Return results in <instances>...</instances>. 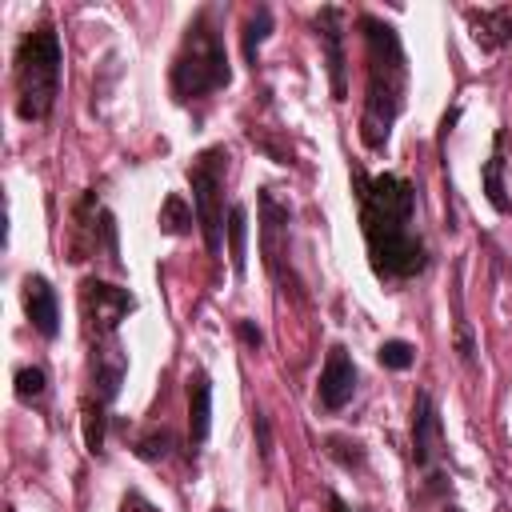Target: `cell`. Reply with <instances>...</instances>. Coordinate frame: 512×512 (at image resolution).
Returning a JSON list of instances; mask_svg holds the SVG:
<instances>
[{
	"instance_id": "1",
	"label": "cell",
	"mask_w": 512,
	"mask_h": 512,
	"mask_svg": "<svg viewBox=\"0 0 512 512\" xmlns=\"http://www.w3.org/2000/svg\"><path fill=\"white\" fill-rule=\"evenodd\" d=\"M360 232L368 244V264L380 280H412L428 268V248L416 232V188L396 172L368 176L352 168Z\"/></svg>"
},
{
	"instance_id": "2",
	"label": "cell",
	"mask_w": 512,
	"mask_h": 512,
	"mask_svg": "<svg viewBox=\"0 0 512 512\" xmlns=\"http://www.w3.org/2000/svg\"><path fill=\"white\" fill-rule=\"evenodd\" d=\"M364 32V60H368V84H364V112H360V140L368 152H384L396 116L404 112L408 96V56L400 44V32L364 12L360 16Z\"/></svg>"
},
{
	"instance_id": "3",
	"label": "cell",
	"mask_w": 512,
	"mask_h": 512,
	"mask_svg": "<svg viewBox=\"0 0 512 512\" xmlns=\"http://www.w3.org/2000/svg\"><path fill=\"white\" fill-rule=\"evenodd\" d=\"M168 84H172V100L176 104L204 100L208 92H220V88L232 84V64H228L220 32L212 28V8H200L192 16V24L184 28V40H180V48L172 56Z\"/></svg>"
},
{
	"instance_id": "4",
	"label": "cell",
	"mask_w": 512,
	"mask_h": 512,
	"mask_svg": "<svg viewBox=\"0 0 512 512\" xmlns=\"http://www.w3.org/2000/svg\"><path fill=\"white\" fill-rule=\"evenodd\" d=\"M16 116L28 124H40L52 116L56 96H60V68H64V48L52 24H36L20 36L16 56Z\"/></svg>"
},
{
	"instance_id": "5",
	"label": "cell",
	"mask_w": 512,
	"mask_h": 512,
	"mask_svg": "<svg viewBox=\"0 0 512 512\" xmlns=\"http://www.w3.org/2000/svg\"><path fill=\"white\" fill-rule=\"evenodd\" d=\"M224 172H228V148L212 144L204 148L192 164H188V184H192V208H196V224L204 236V248L212 256H220L224 248V208H220V188H224Z\"/></svg>"
},
{
	"instance_id": "6",
	"label": "cell",
	"mask_w": 512,
	"mask_h": 512,
	"mask_svg": "<svg viewBox=\"0 0 512 512\" xmlns=\"http://www.w3.org/2000/svg\"><path fill=\"white\" fill-rule=\"evenodd\" d=\"M80 308H84V320L92 328V340H112L120 320L136 308V300L128 288H116L104 280H84L80 284Z\"/></svg>"
},
{
	"instance_id": "7",
	"label": "cell",
	"mask_w": 512,
	"mask_h": 512,
	"mask_svg": "<svg viewBox=\"0 0 512 512\" xmlns=\"http://www.w3.org/2000/svg\"><path fill=\"white\" fill-rule=\"evenodd\" d=\"M288 208L272 196V188H260V248H264V264H268V272H272V280L288 292V284L296 288V280H292V272L284 268V260H288Z\"/></svg>"
},
{
	"instance_id": "8",
	"label": "cell",
	"mask_w": 512,
	"mask_h": 512,
	"mask_svg": "<svg viewBox=\"0 0 512 512\" xmlns=\"http://www.w3.org/2000/svg\"><path fill=\"white\" fill-rule=\"evenodd\" d=\"M440 452H444V424H440L436 400L420 388L412 400V460L420 472H436Z\"/></svg>"
},
{
	"instance_id": "9",
	"label": "cell",
	"mask_w": 512,
	"mask_h": 512,
	"mask_svg": "<svg viewBox=\"0 0 512 512\" xmlns=\"http://www.w3.org/2000/svg\"><path fill=\"white\" fill-rule=\"evenodd\" d=\"M316 36L324 48L328 80H332V100H348V56H344V8L328 4L316 16Z\"/></svg>"
},
{
	"instance_id": "10",
	"label": "cell",
	"mask_w": 512,
	"mask_h": 512,
	"mask_svg": "<svg viewBox=\"0 0 512 512\" xmlns=\"http://www.w3.org/2000/svg\"><path fill=\"white\" fill-rule=\"evenodd\" d=\"M352 396H356V364H352V356H348L344 344H332V348H328V360H324V368H320L316 400H320V408L340 412Z\"/></svg>"
},
{
	"instance_id": "11",
	"label": "cell",
	"mask_w": 512,
	"mask_h": 512,
	"mask_svg": "<svg viewBox=\"0 0 512 512\" xmlns=\"http://www.w3.org/2000/svg\"><path fill=\"white\" fill-rule=\"evenodd\" d=\"M124 372H128V356L116 344V336L112 340H92V400L112 404L120 396Z\"/></svg>"
},
{
	"instance_id": "12",
	"label": "cell",
	"mask_w": 512,
	"mask_h": 512,
	"mask_svg": "<svg viewBox=\"0 0 512 512\" xmlns=\"http://www.w3.org/2000/svg\"><path fill=\"white\" fill-rule=\"evenodd\" d=\"M20 300H24L28 324H32L44 340H56V332H60V300H56V288H52L44 276H24Z\"/></svg>"
},
{
	"instance_id": "13",
	"label": "cell",
	"mask_w": 512,
	"mask_h": 512,
	"mask_svg": "<svg viewBox=\"0 0 512 512\" xmlns=\"http://www.w3.org/2000/svg\"><path fill=\"white\" fill-rule=\"evenodd\" d=\"M464 20L484 52L512 44V8H464Z\"/></svg>"
},
{
	"instance_id": "14",
	"label": "cell",
	"mask_w": 512,
	"mask_h": 512,
	"mask_svg": "<svg viewBox=\"0 0 512 512\" xmlns=\"http://www.w3.org/2000/svg\"><path fill=\"white\" fill-rule=\"evenodd\" d=\"M212 432V376L196 368L188 376V440L204 444Z\"/></svg>"
},
{
	"instance_id": "15",
	"label": "cell",
	"mask_w": 512,
	"mask_h": 512,
	"mask_svg": "<svg viewBox=\"0 0 512 512\" xmlns=\"http://www.w3.org/2000/svg\"><path fill=\"white\" fill-rule=\"evenodd\" d=\"M504 140H508V132L504 128H496V136H492V156L484 160V172H480V184H484V196H488V204L500 212V216H508L512 212V196H508V184H504Z\"/></svg>"
},
{
	"instance_id": "16",
	"label": "cell",
	"mask_w": 512,
	"mask_h": 512,
	"mask_svg": "<svg viewBox=\"0 0 512 512\" xmlns=\"http://www.w3.org/2000/svg\"><path fill=\"white\" fill-rule=\"evenodd\" d=\"M228 256H232V272L244 276L248 272V208L244 204H228Z\"/></svg>"
},
{
	"instance_id": "17",
	"label": "cell",
	"mask_w": 512,
	"mask_h": 512,
	"mask_svg": "<svg viewBox=\"0 0 512 512\" xmlns=\"http://www.w3.org/2000/svg\"><path fill=\"white\" fill-rule=\"evenodd\" d=\"M192 216H196V208L180 192H168L164 204H160V232L164 236H184L192 228Z\"/></svg>"
},
{
	"instance_id": "18",
	"label": "cell",
	"mask_w": 512,
	"mask_h": 512,
	"mask_svg": "<svg viewBox=\"0 0 512 512\" xmlns=\"http://www.w3.org/2000/svg\"><path fill=\"white\" fill-rule=\"evenodd\" d=\"M268 32H272V8H256L248 20H244V60L256 68V56H260V44L268 40Z\"/></svg>"
},
{
	"instance_id": "19",
	"label": "cell",
	"mask_w": 512,
	"mask_h": 512,
	"mask_svg": "<svg viewBox=\"0 0 512 512\" xmlns=\"http://www.w3.org/2000/svg\"><path fill=\"white\" fill-rule=\"evenodd\" d=\"M80 412H84V448H88L92 456H100V452H104V420H108L104 412H108V404H100V400L88 396Z\"/></svg>"
},
{
	"instance_id": "20",
	"label": "cell",
	"mask_w": 512,
	"mask_h": 512,
	"mask_svg": "<svg viewBox=\"0 0 512 512\" xmlns=\"http://www.w3.org/2000/svg\"><path fill=\"white\" fill-rule=\"evenodd\" d=\"M324 452H328L340 468H364V460H368L364 444H360V440H352V436H340V432H332V436L324 440Z\"/></svg>"
},
{
	"instance_id": "21",
	"label": "cell",
	"mask_w": 512,
	"mask_h": 512,
	"mask_svg": "<svg viewBox=\"0 0 512 512\" xmlns=\"http://www.w3.org/2000/svg\"><path fill=\"white\" fill-rule=\"evenodd\" d=\"M44 388H48V372H44L40 364H28V368H20V372H16V400H20V404L40 400V396H44Z\"/></svg>"
},
{
	"instance_id": "22",
	"label": "cell",
	"mask_w": 512,
	"mask_h": 512,
	"mask_svg": "<svg viewBox=\"0 0 512 512\" xmlns=\"http://www.w3.org/2000/svg\"><path fill=\"white\" fill-rule=\"evenodd\" d=\"M172 444H176V440H172L168 428H152V432H144V436L136 440V456L148 460V464H156V460H168Z\"/></svg>"
},
{
	"instance_id": "23",
	"label": "cell",
	"mask_w": 512,
	"mask_h": 512,
	"mask_svg": "<svg viewBox=\"0 0 512 512\" xmlns=\"http://www.w3.org/2000/svg\"><path fill=\"white\" fill-rule=\"evenodd\" d=\"M376 360H380L384 368H392V372H404V368H412L416 348H412L408 340H384V344L376 348Z\"/></svg>"
},
{
	"instance_id": "24",
	"label": "cell",
	"mask_w": 512,
	"mask_h": 512,
	"mask_svg": "<svg viewBox=\"0 0 512 512\" xmlns=\"http://www.w3.org/2000/svg\"><path fill=\"white\" fill-rule=\"evenodd\" d=\"M252 428H256V448H260V456L268 460V456H272V428H268V416H264V412H256Z\"/></svg>"
},
{
	"instance_id": "25",
	"label": "cell",
	"mask_w": 512,
	"mask_h": 512,
	"mask_svg": "<svg viewBox=\"0 0 512 512\" xmlns=\"http://www.w3.org/2000/svg\"><path fill=\"white\" fill-rule=\"evenodd\" d=\"M236 336H240L248 348H260V344H264V332H260L252 320H236Z\"/></svg>"
},
{
	"instance_id": "26",
	"label": "cell",
	"mask_w": 512,
	"mask_h": 512,
	"mask_svg": "<svg viewBox=\"0 0 512 512\" xmlns=\"http://www.w3.org/2000/svg\"><path fill=\"white\" fill-rule=\"evenodd\" d=\"M328 508H332V512H352V508H348V504H344L336 492H328Z\"/></svg>"
},
{
	"instance_id": "27",
	"label": "cell",
	"mask_w": 512,
	"mask_h": 512,
	"mask_svg": "<svg viewBox=\"0 0 512 512\" xmlns=\"http://www.w3.org/2000/svg\"><path fill=\"white\" fill-rule=\"evenodd\" d=\"M436 512H460V504H448V500H444V504H440Z\"/></svg>"
}]
</instances>
